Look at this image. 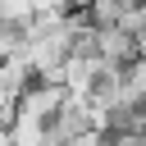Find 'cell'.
<instances>
[{
  "instance_id": "1",
  "label": "cell",
  "mask_w": 146,
  "mask_h": 146,
  "mask_svg": "<svg viewBox=\"0 0 146 146\" xmlns=\"http://www.w3.org/2000/svg\"><path fill=\"white\" fill-rule=\"evenodd\" d=\"M68 100H73V96H68V87H64V82L36 78V82L23 91V100L14 105V114H32V119H46V123H55V114H59Z\"/></svg>"
},
{
  "instance_id": "2",
  "label": "cell",
  "mask_w": 146,
  "mask_h": 146,
  "mask_svg": "<svg viewBox=\"0 0 146 146\" xmlns=\"http://www.w3.org/2000/svg\"><path fill=\"white\" fill-rule=\"evenodd\" d=\"M128 5H146V0H128Z\"/></svg>"
}]
</instances>
